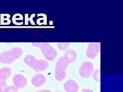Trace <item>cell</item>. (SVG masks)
Here are the masks:
<instances>
[{"label": "cell", "instance_id": "obj_19", "mask_svg": "<svg viewBox=\"0 0 123 92\" xmlns=\"http://www.w3.org/2000/svg\"></svg>", "mask_w": 123, "mask_h": 92}, {"label": "cell", "instance_id": "obj_13", "mask_svg": "<svg viewBox=\"0 0 123 92\" xmlns=\"http://www.w3.org/2000/svg\"><path fill=\"white\" fill-rule=\"evenodd\" d=\"M28 16H29L28 14H25V24L28 25V23H29V21H30L31 23V24L32 25L35 24V23L34 22L33 20V18L35 16V14H32L30 18L28 17Z\"/></svg>", "mask_w": 123, "mask_h": 92}, {"label": "cell", "instance_id": "obj_7", "mask_svg": "<svg viewBox=\"0 0 123 92\" xmlns=\"http://www.w3.org/2000/svg\"><path fill=\"white\" fill-rule=\"evenodd\" d=\"M94 69L93 63L90 62H85L82 63L79 69L80 75L84 78H88L91 74Z\"/></svg>", "mask_w": 123, "mask_h": 92}, {"label": "cell", "instance_id": "obj_6", "mask_svg": "<svg viewBox=\"0 0 123 92\" xmlns=\"http://www.w3.org/2000/svg\"><path fill=\"white\" fill-rule=\"evenodd\" d=\"M100 51V43H91L86 50V55L90 58H95Z\"/></svg>", "mask_w": 123, "mask_h": 92}, {"label": "cell", "instance_id": "obj_12", "mask_svg": "<svg viewBox=\"0 0 123 92\" xmlns=\"http://www.w3.org/2000/svg\"><path fill=\"white\" fill-rule=\"evenodd\" d=\"M23 20V17L22 15L19 13H16L14 14L12 17V22L13 24L16 25H21L23 24V22L19 23L18 21H21Z\"/></svg>", "mask_w": 123, "mask_h": 92}, {"label": "cell", "instance_id": "obj_9", "mask_svg": "<svg viewBox=\"0 0 123 92\" xmlns=\"http://www.w3.org/2000/svg\"><path fill=\"white\" fill-rule=\"evenodd\" d=\"M64 87L67 92H77L79 88L78 84L72 80H69L64 84Z\"/></svg>", "mask_w": 123, "mask_h": 92}, {"label": "cell", "instance_id": "obj_1", "mask_svg": "<svg viewBox=\"0 0 123 92\" xmlns=\"http://www.w3.org/2000/svg\"><path fill=\"white\" fill-rule=\"evenodd\" d=\"M77 57L76 52L70 50L59 59L56 63L55 78L57 80H62L66 76V69L67 66L75 61Z\"/></svg>", "mask_w": 123, "mask_h": 92}, {"label": "cell", "instance_id": "obj_8", "mask_svg": "<svg viewBox=\"0 0 123 92\" xmlns=\"http://www.w3.org/2000/svg\"><path fill=\"white\" fill-rule=\"evenodd\" d=\"M13 83L17 88H22L25 86L27 83L26 78L21 74L15 75L13 78Z\"/></svg>", "mask_w": 123, "mask_h": 92}, {"label": "cell", "instance_id": "obj_14", "mask_svg": "<svg viewBox=\"0 0 123 92\" xmlns=\"http://www.w3.org/2000/svg\"><path fill=\"white\" fill-rule=\"evenodd\" d=\"M18 88L14 86H6L4 92H18Z\"/></svg>", "mask_w": 123, "mask_h": 92}, {"label": "cell", "instance_id": "obj_5", "mask_svg": "<svg viewBox=\"0 0 123 92\" xmlns=\"http://www.w3.org/2000/svg\"><path fill=\"white\" fill-rule=\"evenodd\" d=\"M12 74L11 69L7 67L0 69V92H4L6 87L7 79Z\"/></svg>", "mask_w": 123, "mask_h": 92}, {"label": "cell", "instance_id": "obj_10", "mask_svg": "<svg viewBox=\"0 0 123 92\" xmlns=\"http://www.w3.org/2000/svg\"><path fill=\"white\" fill-rule=\"evenodd\" d=\"M46 79L43 75L39 74L34 76L31 80V82L34 86L37 87L42 86L45 83Z\"/></svg>", "mask_w": 123, "mask_h": 92}, {"label": "cell", "instance_id": "obj_2", "mask_svg": "<svg viewBox=\"0 0 123 92\" xmlns=\"http://www.w3.org/2000/svg\"><path fill=\"white\" fill-rule=\"evenodd\" d=\"M23 53L22 49L20 47H13L9 50L3 52L0 55V62L4 64L12 63L22 55Z\"/></svg>", "mask_w": 123, "mask_h": 92}, {"label": "cell", "instance_id": "obj_16", "mask_svg": "<svg viewBox=\"0 0 123 92\" xmlns=\"http://www.w3.org/2000/svg\"><path fill=\"white\" fill-rule=\"evenodd\" d=\"M93 78L95 80L97 81H99L100 80V70L98 69L96 70L94 74H93Z\"/></svg>", "mask_w": 123, "mask_h": 92}, {"label": "cell", "instance_id": "obj_15", "mask_svg": "<svg viewBox=\"0 0 123 92\" xmlns=\"http://www.w3.org/2000/svg\"><path fill=\"white\" fill-rule=\"evenodd\" d=\"M69 44V43H59L58 44V46L62 50H66L68 48Z\"/></svg>", "mask_w": 123, "mask_h": 92}, {"label": "cell", "instance_id": "obj_17", "mask_svg": "<svg viewBox=\"0 0 123 92\" xmlns=\"http://www.w3.org/2000/svg\"><path fill=\"white\" fill-rule=\"evenodd\" d=\"M81 92H93L91 90H90L89 89H83Z\"/></svg>", "mask_w": 123, "mask_h": 92}, {"label": "cell", "instance_id": "obj_3", "mask_svg": "<svg viewBox=\"0 0 123 92\" xmlns=\"http://www.w3.org/2000/svg\"><path fill=\"white\" fill-rule=\"evenodd\" d=\"M25 63L37 72H41L47 69L49 63L44 60L37 59L31 55H26L24 59Z\"/></svg>", "mask_w": 123, "mask_h": 92}, {"label": "cell", "instance_id": "obj_11", "mask_svg": "<svg viewBox=\"0 0 123 92\" xmlns=\"http://www.w3.org/2000/svg\"><path fill=\"white\" fill-rule=\"evenodd\" d=\"M11 17L9 14H0V24L1 25H8L11 23Z\"/></svg>", "mask_w": 123, "mask_h": 92}, {"label": "cell", "instance_id": "obj_4", "mask_svg": "<svg viewBox=\"0 0 123 92\" xmlns=\"http://www.w3.org/2000/svg\"><path fill=\"white\" fill-rule=\"evenodd\" d=\"M32 44L40 48L44 56L49 60H54L57 55L55 49L48 43H33Z\"/></svg>", "mask_w": 123, "mask_h": 92}, {"label": "cell", "instance_id": "obj_18", "mask_svg": "<svg viewBox=\"0 0 123 92\" xmlns=\"http://www.w3.org/2000/svg\"><path fill=\"white\" fill-rule=\"evenodd\" d=\"M37 92H51L50 90H43L39 91H37Z\"/></svg>", "mask_w": 123, "mask_h": 92}]
</instances>
